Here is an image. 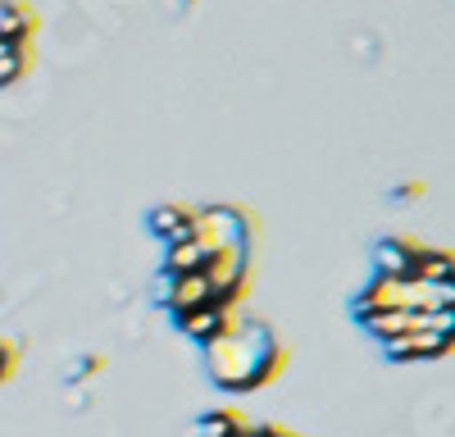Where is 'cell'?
I'll list each match as a JSON object with an SVG mask.
<instances>
[{
    "mask_svg": "<svg viewBox=\"0 0 455 437\" xmlns=\"http://www.w3.org/2000/svg\"><path fill=\"white\" fill-rule=\"evenodd\" d=\"M246 328H251V342H255V364H251V392H255V387H269L274 378H283L287 346L269 323H246Z\"/></svg>",
    "mask_w": 455,
    "mask_h": 437,
    "instance_id": "7a4b0ae2",
    "label": "cell"
},
{
    "mask_svg": "<svg viewBox=\"0 0 455 437\" xmlns=\"http://www.w3.org/2000/svg\"><path fill=\"white\" fill-rule=\"evenodd\" d=\"M36 10L28 0H0V42H32Z\"/></svg>",
    "mask_w": 455,
    "mask_h": 437,
    "instance_id": "ba28073f",
    "label": "cell"
},
{
    "mask_svg": "<svg viewBox=\"0 0 455 437\" xmlns=\"http://www.w3.org/2000/svg\"><path fill=\"white\" fill-rule=\"evenodd\" d=\"M246 428H251V419H246L242 410L223 406V410H210V415H201V424H196V437H242Z\"/></svg>",
    "mask_w": 455,
    "mask_h": 437,
    "instance_id": "7c38bea8",
    "label": "cell"
},
{
    "mask_svg": "<svg viewBox=\"0 0 455 437\" xmlns=\"http://www.w3.org/2000/svg\"><path fill=\"white\" fill-rule=\"evenodd\" d=\"M192 214L196 210H187V205H160V210H150V228L164 242H187L192 237Z\"/></svg>",
    "mask_w": 455,
    "mask_h": 437,
    "instance_id": "30bf717a",
    "label": "cell"
},
{
    "mask_svg": "<svg viewBox=\"0 0 455 437\" xmlns=\"http://www.w3.org/2000/svg\"><path fill=\"white\" fill-rule=\"evenodd\" d=\"M205 364H210V378L223 392H251V364H255V342H251V328L242 323V333L233 338H219L205 346Z\"/></svg>",
    "mask_w": 455,
    "mask_h": 437,
    "instance_id": "6da1fadb",
    "label": "cell"
},
{
    "mask_svg": "<svg viewBox=\"0 0 455 437\" xmlns=\"http://www.w3.org/2000/svg\"><path fill=\"white\" fill-rule=\"evenodd\" d=\"M14 369H19V360H14V351H10L5 342H0V383H5V378H10Z\"/></svg>",
    "mask_w": 455,
    "mask_h": 437,
    "instance_id": "5bb4252c",
    "label": "cell"
},
{
    "mask_svg": "<svg viewBox=\"0 0 455 437\" xmlns=\"http://www.w3.org/2000/svg\"><path fill=\"white\" fill-rule=\"evenodd\" d=\"M264 433H269V437H300V433H291V428H283V424H264Z\"/></svg>",
    "mask_w": 455,
    "mask_h": 437,
    "instance_id": "9a60e30c",
    "label": "cell"
},
{
    "mask_svg": "<svg viewBox=\"0 0 455 437\" xmlns=\"http://www.w3.org/2000/svg\"><path fill=\"white\" fill-rule=\"evenodd\" d=\"M355 319L383 346H392L396 338H410V333H419V328H428V314L424 310H355Z\"/></svg>",
    "mask_w": 455,
    "mask_h": 437,
    "instance_id": "277c9868",
    "label": "cell"
},
{
    "mask_svg": "<svg viewBox=\"0 0 455 437\" xmlns=\"http://www.w3.org/2000/svg\"><path fill=\"white\" fill-rule=\"evenodd\" d=\"M32 68V42H0V87L19 83Z\"/></svg>",
    "mask_w": 455,
    "mask_h": 437,
    "instance_id": "4fadbf2b",
    "label": "cell"
},
{
    "mask_svg": "<svg viewBox=\"0 0 455 437\" xmlns=\"http://www.w3.org/2000/svg\"><path fill=\"white\" fill-rule=\"evenodd\" d=\"M392 360H442L451 355V342L442 333H433V328H419V333H410V338H396L387 346Z\"/></svg>",
    "mask_w": 455,
    "mask_h": 437,
    "instance_id": "52a82bcc",
    "label": "cell"
},
{
    "mask_svg": "<svg viewBox=\"0 0 455 437\" xmlns=\"http://www.w3.org/2000/svg\"><path fill=\"white\" fill-rule=\"evenodd\" d=\"M242 437H269V433H264V424H251V428H246Z\"/></svg>",
    "mask_w": 455,
    "mask_h": 437,
    "instance_id": "2e32d148",
    "label": "cell"
},
{
    "mask_svg": "<svg viewBox=\"0 0 455 437\" xmlns=\"http://www.w3.org/2000/svg\"><path fill=\"white\" fill-rule=\"evenodd\" d=\"M210 255H214V250H205L196 237L169 242V250H164V274H169V278H173V274H205Z\"/></svg>",
    "mask_w": 455,
    "mask_h": 437,
    "instance_id": "9c48e42d",
    "label": "cell"
},
{
    "mask_svg": "<svg viewBox=\"0 0 455 437\" xmlns=\"http://www.w3.org/2000/svg\"><path fill=\"white\" fill-rule=\"evenodd\" d=\"M424 255V242H414V237H387V242H378V274H387V278H410L414 260Z\"/></svg>",
    "mask_w": 455,
    "mask_h": 437,
    "instance_id": "8992f818",
    "label": "cell"
},
{
    "mask_svg": "<svg viewBox=\"0 0 455 437\" xmlns=\"http://www.w3.org/2000/svg\"><path fill=\"white\" fill-rule=\"evenodd\" d=\"M210 291H214V282L205 274H173L169 287H164V306L173 314H187L196 306H210Z\"/></svg>",
    "mask_w": 455,
    "mask_h": 437,
    "instance_id": "5b68a950",
    "label": "cell"
},
{
    "mask_svg": "<svg viewBox=\"0 0 455 437\" xmlns=\"http://www.w3.org/2000/svg\"><path fill=\"white\" fill-rule=\"evenodd\" d=\"M414 297H419V278H387V274H378L355 297V310H414Z\"/></svg>",
    "mask_w": 455,
    "mask_h": 437,
    "instance_id": "3957f363",
    "label": "cell"
},
{
    "mask_svg": "<svg viewBox=\"0 0 455 437\" xmlns=\"http://www.w3.org/2000/svg\"><path fill=\"white\" fill-rule=\"evenodd\" d=\"M410 278H419V282H451V278H455V250L424 246V255L414 260Z\"/></svg>",
    "mask_w": 455,
    "mask_h": 437,
    "instance_id": "8fae6325",
    "label": "cell"
}]
</instances>
